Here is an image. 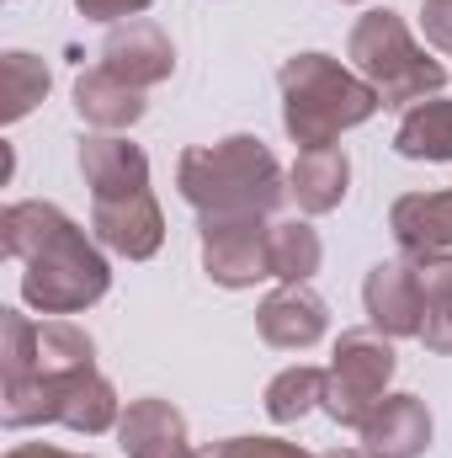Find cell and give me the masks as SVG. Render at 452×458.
Instances as JSON below:
<instances>
[{
    "mask_svg": "<svg viewBox=\"0 0 452 458\" xmlns=\"http://www.w3.org/2000/svg\"><path fill=\"white\" fill-rule=\"evenodd\" d=\"M0 245L21 261V304L38 315H80L107 299L113 267L96 234L75 225L59 203H5L0 208Z\"/></svg>",
    "mask_w": 452,
    "mask_h": 458,
    "instance_id": "obj_1",
    "label": "cell"
},
{
    "mask_svg": "<svg viewBox=\"0 0 452 458\" xmlns=\"http://www.w3.org/2000/svg\"><path fill=\"white\" fill-rule=\"evenodd\" d=\"M176 192L197 219H272L288 203V171L255 133L192 144L176 160Z\"/></svg>",
    "mask_w": 452,
    "mask_h": 458,
    "instance_id": "obj_2",
    "label": "cell"
},
{
    "mask_svg": "<svg viewBox=\"0 0 452 458\" xmlns=\"http://www.w3.org/2000/svg\"><path fill=\"white\" fill-rule=\"evenodd\" d=\"M277 86H282V128L298 149H325L346 128H362L383 107V97L351 64H340L320 48L293 54L277 70Z\"/></svg>",
    "mask_w": 452,
    "mask_h": 458,
    "instance_id": "obj_3",
    "label": "cell"
},
{
    "mask_svg": "<svg viewBox=\"0 0 452 458\" xmlns=\"http://www.w3.org/2000/svg\"><path fill=\"white\" fill-rule=\"evenodd\" d=\"M346 59L383 97V107H399V113L426 102V97H442V86H448V70L415 43V32L405 27L399 11L356 16V27L346 38Z\"/></svg>",
    "mask_w": 452,
    "mask_h": 458,
    "instance_id": "obj_4",
    "label": "cell"
},
{
    "mask_svg": "<svg viewBox=\"0 0 452 458\" xmlns=\"http://www.w3.org/2000/svg\"><path fill=\"white\" fill-rule=\"evenodd\" d=\"M394 373H399V352L394 342L383 336V331H340L336 352H331V368H325V416L336 421V427H362L367 416H372V405L389 394V384H394Z\"/></svg>",
    "mask_w": 452,
    "mask_h": 458,
    "instance_id": "obj_5",
    "label": "cell"
},
{
    "mask_svg": "<svg viewBox=\"0 0 452 458\" xmlns=\"http://www.w3.org/2000/svg\"><path fill=\"white\" fill-rule=\"evenodd\" d=\"M203 272L219 288H255L272 277V225L266 219H197Z\"/></svg>",
    "mask_w": 452,
    "mask_h": 458,
    "instance_id": "obj_6",
    "label": "cell"
},
{
    "mask_svg": "<svg viewBox=\"0 0 452 458\" xmlns=\"http://www.w3.org/2000/svg\"><path fill=\"white\" fill-rule=\"evenodd\" d=\"M91 234L113 256L149 261L165 245V214H160V203H155L149 187L122 192V198H91Z\"/></svg>",
    "mask_w": 452,
    "mask_h": 458,
    "instance_id": "obj_7",
    "label": "cell"
},
{
    "mask_svg": "<svg viewBox=\"0 0 452 458\" xmlns=\"http://www.w3.org/2000/svg\"><path fill=\"white\" fill-rule=\"evenodd\" d=\"M102 70H113L117 81H128L133 91H149V86H165L176 75V48L165 38V27L133 16V21H117L102 43Z\"/></svg>",
    "mask_w": 452,
    "mask_h": 458,
    "instance_id": "obj_8",
    "label": "cell"
},
{
    "mask_svg": "<svg viewBox=\"0 0 452 458\" xmlns=\"http://www.w3.org/2000/svg\"><path fill=\"white\" fill-rule=\"evenodd\" d=\"M255 331H261V342L277 346V352H309L331 331V310H325V299L309 283H282V288H272L261 299Z\"/></svg>",
    "mask_w": 452,
    "mask_h": 458,
    "instance_id": "obj_9",
    "label": "cell"
},
{
    "mask_svg": "<svg viewBox=\"0 0 452 458\" xmlns=\"http://www.w3.org/2000/svg\"><path fill=\"white\" fill-rule=\"evenodd\" d=\"M362 310H367V326L383 331L389 342H405V336H421V320H426V299L410 277V261H378L362 283Z\"/></svg>",
    "mask_w": 452,
    "mask_h": 458,
    "instance_id": "obj_10",
    "label": "cell"
},
{
    "mask_svg": "<svg viewBox=\"0 0 452 458\" xmlns=\"http://www.w3.org/2000/svg\"><path fill=\"white\" fill-rule=\"evenodd\" d=\"M356 437L367 458H421L431 448V411L421 394H383Z\"/></svg>",
    "mask_w": 452,
    "mask_h": 458,
    "instance_id": "obj_11",
    "label": "cell"
},
{
    "mask_svg": "<svg viewBox=\"0 0 452 458\" xmlns=\"http://www.w3.org/2000/svg\"><path fill=\"white\" fill-rule=\"evenodd\" d=\"M117 448L128 458H203L187 437V416L171 400H128L122 421H117Z\"/></svg>",
    "mask_w": 452,
    "mask_h": 458,
    "instance_id": "obj_12",
    "label": "cell"
},
{
    "mask_svg": "<svg viewBox=\"0 0 452 458\" xmlns=\"http://www.w3.org/2000/svg\"><path fill=\"white\" fill-rule=\"evenodd\" d=\"M75 160H80L91 198H122V192L149 187V155L122 133H86Z\"/></svg>",
    "mask_w": 452,
    "mask_h": 458,
    "instance_id": "obj_13",
    "label": "cell"
},
{
    "mask_svg": "<svg viewBox=\"0 0 452 458\" xmlns=\"http://www.w3.org/2000/svg\"><path fill=\"white\" fill-rule=\"evenodd\" d=\"M117 421H122V400H117L113 378L75 373V378L54 384V427L80 432V437H102V432H117Z\"/></svg>",
    "mask_w": 452,
    "mask_h": 458,
    "instance_id": "obj_14",
    "label": "cell"
},
{
    "mask_svg": "<svg viewBox=\"0 0 452 458\" xmlns=\"http://www.w3.org/2000/svg\"><path fill=\"white\" fill-rule=\"evenodd\" d=\"M346 187H351V160L340 144H325V149H298L293 171H288V198L304 208V214H336L346 203Z\"/></svg>",
    "mask_w": 452,
    "mask_h": 458,
    "instance_id": "obj_15",
    "label": "cell"
},
{
    "mask_svg": "<svg viewBox=\"0 0 452 458\" xmlns=\"http://www.w3.org/2000/svg\"><path fill=\"white\" fill-rule=\"evenodd\" d=\"M75 113L91 128H102V133H122V128H133L149 113V102H144V91H133L128 81H117L113 70L96 64V70L75 75Z\"/></svg>",
    "mask_w": 452,
    "mask_h": 458,
    "instance_id": "obj_16",
    "label": "cell"
},
{
    "mask_svg": "<svg viewBox=\"0 0 452 458\" xmlns=\"http://www.w3.org/2000/svg\"><path fill=\"white\" fill-rule=\"evenodd\" d=\"M389 229L399 250H452V187L442 192H405L389 208Z\"/></svg>",
    "mask_w": 452,
    "mask_h": 458,
    "instance_id": "obj_17",
    "label": "cell"
},
{
    "mask_svg": "<svg viewBox=\"0 0 452 458\" xmlns=\"http://www.w3.org/2000/svg\"><path fill=\"white\" fill-rule=\"evenodd\" d=\"M394 149L405 160L452 165V97H426V102L405 107L399 128H394Z\"/></svg>",
    "mask_w": 452,
    "mask_h": 458,
    "instance_id": "obj_18",
    "label": "cell"
},
{
    "mask_svg": "<svg viewBox=\"0 0 452 458\" xmlns=\"http://www.w3.org/2000/svg\"><path fill=\"white\" fill-rule=\"evenodd\" d=\"M32 373H38V378H75V373H96V342H91L75 320L54 315V320H43V326H38V362H32Z\"/></svg>",
    "mask_w": 452,
    "mask_h": 458,
    "instance_id": "obj_19",
    "label": "cell"
},
{
    "mask_svg": "<svg viewBox=\"0 0 452 458\" xmlns=\"http://www.w3.org/2000/svg\"><path fill=\"white\" fill-rule=\"evenodd\" d=\"M0 81H5L0 123H21V117L48 97V86H54L48 64H43L38 54H27V48H5V54H0Z\"/></svg>",
    "mask_w": 452,
    "mask_h": 458,
    "instance_id": "obj_20",
    "label": "cell"
},
{
    "mask_svg": "<svg viewBox=\"0 0 452 458\" xmlns=\"http://www.w3.org/2000/svg\"><path fill=\"white\" fill-rule=\"evenodd\" d=\"M325 261V240L320 229L304 219H282L272 225V277L277 283H309Z\"/></svg>",
    "mask_w": 452,
    "mask_h": 458,
    "instance_id": "obj_21",
    "label": "cell"
},
{
    "mask_svg": "<svg viewBox=\"0 0 452 458\" xmlns=\"http://www.w3.org/2000/svg\"><path fill=\"white\" fill-rule=\"evenodd\" d=\"M320 405H325V368L298 362V368H282V373L266 384V416H272L277 427H293V421H304V416L320 411Z\"/></svg>",
    "mask_w": 452,
    "mask_h": 458,
    "instance_id": "obj_22",
    "label": "cell"
},
{
    "mask_svg": "<svg viewBox=\"0 0 452 458\" xmlns=\"http://www.w3.org/2000/svg\"><path fill=\"white\" fill-rule=\"evenodd\" d=\"M405 261H410V277H415L426 310L431 304H448L452 299V250H410Z\"/></svg>",
    "mask_w": 452,
    "mask_h": 458,
    "instance_id": "obj_23",
    "label": "cell"
},
{
    "mask_svg": "<svg viewBox=\"0 0 452 458\" xmlns=\"http://www.w3.org/2000/svg\"><path fill=\"white\" fill-rule=\"evenodd\" d=\"M203 458H314V454H304L298 443H282V437H224Z\"/></svg>",
    "mask_w": 452,
    "mask_h": 458,
    "instance_id": "obj_24",
    "label": "cell"
},
{
    "mask_svg": "<svg viewBox=\"0 0 452 458\" xmlns=\"http://www.w3.org/2000/svg\"><path fill=\"white\" fill-rule=\"evenodd\" d=\"M421 32L431 48L452 54V0H421Z\"/></svg>",
    "mask_w": 452,
    "mask_h": 458,
    "instance_id": "obj_25",
    "label": "cell"
},
{
    "mask_svg": "<svg viewBox=\"0 0 452 458\" xmlns=\"http://www.w3.org/2000/svg\"><path fill=\"white\" fill-rule=\"evenodd\" d=\"M421 342H426V352H442V357H452V299H448V304H431V310H426V320H421Z\"/></svg>",
    "mask_w": 452,
    "mask_h": 458,
    "instance_id": "obj_26",
    "label": "cell"
},
{
    "mask_svg": "<svg viewBox=\"0 0 452 458\" xmlns=\"http://www.w3.org/2000/svg\"><path fill=\"white\" fill-rule=\"evenodd\" d=\"M75 5H80L86 21H133V16H144L155 0H75Z\"/></svg>",
    "mask_w": 452,
    "mask_h": 458,
    "instance_id": "obj_27",
    "label": "cell"
},
{
    "mask_svg": "<svg viewBox=\"0 0 452 458\" xmlns=\"http://www.w3.org/2000/svg\"><path fill=\"white\" fill-rule=\"evenodd\" d=\"M5 458H86V454H70V448H48V443H21V448H11Z\"/></svg>",
    "mask_w": 452,
    "mask_h": 458,
    "instance_id": "obj_28",
    "label": "cell"
},
{
    "mask_svg": "<svg viewBox=\"0 0 452 458\" xmlns=\"http://www.w3.org/2000/svg\"><path fill=\"white\" fill-rule=\"evenodd\" d=\"M320 458H367L362 448H331V454H320Z\"/></svg>",
    "mask_w": 452,
    "mask_h": 458,
    "instance_id": "obj_29",
    "label": "cell"
},
{
    "mask_svg": "<svg viewBox=\"0 0 452 458\" xmlns=\"http://www.w3.org/2000/svg\"><path fill=\"white\" fill-rule=\"evenodd\" d=\"M346 5H362V0H346Z\"/></svg>",
    "mask_w": 452,
    "mask_h": 458,
    "instance_id": "obj_30",
    "label": "cell"
}]
</instances>
